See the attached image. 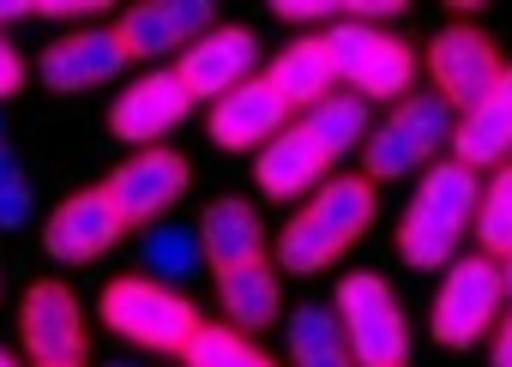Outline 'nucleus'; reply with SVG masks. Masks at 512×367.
Masks as SVG:
<instances>
[{"mask_svg": "<svg viewBox=\"0 0 512 367\" xmlns=\"http://www.w3.org/2000/svg\"><path fill=\"white\" fill-rule=\"evenodd\" d=\"M326 49H332V67H338V85L356 91L362 103H404L410 97V79H416V49L380 25H356V19H338L326 31Z\"/></svg>", "mask_w": 512, "mask_h": 367, "instance_id": "5", "label": "nucleus"}, {"mask_svg": "<svg viewBox=\"0 0 512 367\" xmlns=\"http://www.w3.org/2000/svg\"><path fill=\"white\" fill-rule=\"evenodd\" d=\"M109 199H115V211L127 217V223H151V217H163L175 199H187V187H193V163L181 157V151H169V145H151V151H133L121 169H109Z\"/></svg>", "mask_w": 512, "mask_h": 367, "instance_id": "11", "label": "nucleus"}, {"mask_svg": "<svg viewBox=\"0 0 512 367\" xmlns=\"http://www.w3.org/2000/svg\"><path fill=\"white\" fill-rule=\"evenodd\" d=\"M332 157L320 151V139L302 127V121H290L260 157H253V181H260V193L266 199H302V193H320L332 175Z\"/></svg>", "mask_w": 512, "mask_h": 367, "instance_id": "16", "label": "nucleus"}, {"mask_svg": "<svg viewBox=\"0 0 512 367\" xmlns=\"http://www.w3.org/2000/svg\"><path fill=\"white\" fill-rule=\"evenodd\" d=\"M452 157L464 169H500V163H512V61H506V79L470 115H458Z\"/></svg>", "mask_w": 512, "mask_h": 367, "instance_id": "17", "label": "nucleus"}, {"mask_svg": "<svg viewBox=\"0 0 512 367\" xmlns=\"http://www.w3.org/2000/svg\"><path fill=\"white\" fill-rule=\"evenodd\" d=\"M0 145H7V121H0Z\"/></svg>", "mask_w": 512, "mask_h": 367, "instance_id": "39", "label": "nucleus"}, {"mask_svg": "<svg viewBox=\"0 0 512 367\" xmlns=\"http://www.w3.org/2000/svg\"><path fill=\"white\" fill-rule=\"evenodd\" d=\"M181 361L187 367H278L260 343H253L247 331H235V325H199V337L187 343Z\"/></svg>", "mask_w": 512, "mask_h": 367, "instance_id": "24", "label": "nucleus"}, {"mask_svg": "<svg viewBox=\"0 0 512 367\" xmlns=\"http://www.w3.org/2000/svg\"><path fill=\"white\" fill-rule=\"evenodd\" d=\"M187 115H193L187 85H181L175 73H145V79H133V85L115 97V109H109V133H115L121 145L151 151V145L169 139Z\"/></svg>", "mask_w": 512, "mask_h": 367, "instance_id": "13", "label": "nucleus"}, {"mask_svg": "<svg viewBox=\"0 0 512 367\" xmlns=\"http://www.w3.org/2000/svg\"><path fill=\"white\" fill-rule=\"evenodd\" d=\"M284 127H290V103H284L266 79L229 91V97L211 109V121H205V133H211L217 151H266Z\"/></svg>", "mask_w": 512, "mask_h": 367, "instance_id": "15", "label": "nucleus"}, {"mask_svg": "<svg viewBox=\"0 0 512 367\" xmlns=\"http://www.w3.org/2000/svg\"><path fill=\"white\" fill-rule=\"evenodd\" d=\"M296 367H356V355H350V349H326V355H308V361H296Z\"/></svg>", "mask_w": 512, "mask_h": 367, "instance_id": "34", "label": "nucleus"}, {"mask_svg": "<svg viewBox=\"0 0 512 367\" xmlns=\"http://www.w3.org/2000/svg\"><path fill=\"white\" fill-rule=\"evenodd\" d=\"M476 241L488 259H512V163H500L482 181V211H476Z\"/></svg>", "mask_w": 512, "mask_h": 367, "instance_id": "26", "label": "nucleus"}, {"mask_svg": "<svg viewBox=\"0 0 512 367\" xmlns=\"http://www.w3.org/2000/svg\"><path fill=\"white\" fill-rule=\"evenodd\" d=\"M121 229H127V217L115 211L109 187H85V193L55 205V217L43 223V247L61 265H91V259H103L121 241Z\"/></svg>", "mask_w": 512, "mask_h": 367, "instance_id": "12", "label": "nucleus"}, {"mask_svg": "<svg viewBox=\"0 0 512 367\" xmlns=\"http://www.w3.org/2000/svg\"><path fill=\"white\" fill-rule=\"evenodd\" d=\"M500 307H506V265L488 253H470L446 265L434 307H428V331L440 349H476L482 337H494Z\"/></svg>", "mask_w": 512, "mask_h": 367, "instance_id": "4", "label": "nucleus"}, {"mask_svg": "<svg viewBox=\"0 0 512 367\" xmlns=\"http://www.w3.org/2000/svg\"><path fill=\"white\" fill-rule=\"evenodd\" d=\"M452 133H458V109L434 91H410L386 121H374V133L362 145V175L368 181H404L410 169L440 163Z\"/></svg>", "mask_w": 512, "mask_h": 367, "instance_id": "3", "label": "nucleus"}, {"mask_svg": "<svg viewBox=\"0 0 512 367\" xmlns=\"http://www.w3.org/2000/svg\"><path fill=\"white\" fill-rule=\"evenodd\" d=\"M97 313H103V325L115 331V337H127V343H139V349H157V355H187V343L199 337V307L181 295V289H169V283H157V277H145V271H133V277H109L103 283V295H97Z\"/></svg>", "mask_w": 512, "mask_h": 367, "instance_id": "2", "label": "nucleus"}, {"mask_svg": "<svg viewBox=\"0 0 512 367\" xmlns=\"http://www.w3.org/2000/svg\"><path fill=\"white\" fill-rule=\"evenodd\" d=\"M422 67H428V79H434V97H446L458 115H470V109L506 79L500 49H494L488 31H476V25H446V31L428 43Z\"/></svg>", "mask_w": 512, "mask_h": 367, "instance_id": "7", "label": "nucleus"}, {"mask_svg": "<svg viewBox=\"0 0 512 367\" xmlns=\"http://www.w3.org/2000/svg\"><path fill=\"white\" fill-rule=\"evenodd\" d=\"M398 253H404V265L410 271H446L452 259H458V235L452 229H440L434 217H422L416 205L404 211V223H398Z\"/></svg>", "mask_w": 512, "mask_h": 367, "instance_id": "25", "label": "nucleus"}, {"mask_svg": "<svg viewBox=\"0 0 512 367\" xmlns=\"http://www.w3.org/2000/svg\"><path fill=\"white\" fill-rule=\"evenodd\" d=\"M19 85H25V61H19V49L7 37H0V97H13Z\"/></svg>", "mask_w": 512, "mask_h": 367, "instance_id": "31", "label": "nucleus"}, {"mask_svg": "<svg viewBox=\"0 0 512 367\" xmlns=\"http://www.w3.org/2000/svg\"><path fill=\"white\" fill-rule=\"evenodd\" d=\"M272 13L290 19V25H326V19H344V7H332V0H278Z\"/></svg>", "mask_w": 512, "mask_h": 367, "instance_id": "28", "label": "nucleus"}, {"mask_svg": "<svg viewBox=\"0 0 512 367\" xmlns=\"http://www.w3.org/2000/svg\"><path fill=\"white\" fill-rule=\"evenodd\" d=\"M31 217V187L13 181V187H0V229H19Z\"/></svg>", "mask_w": 512, "mask_h": 367, "instance_id": "29", "label": "nucleus"}, {"mask_svg": "<svg viewBox=\"0 0 512 367\" xmlns=\"http://www.w3.org/2000/svg\"><path fill=\"white\" fill-rule=\"evenodd\" d=\"M488 367H512V307L500 313L494 325V343H488Z\"/></svg>", "mask_w": 512, "mask_h": 367, "instance_id": "32", "label": "nucleus"}, {"mask_svg": "<svg viewBox=\"0 0 512 367\" xmlns=\"http://www.w3.org/2000/svg\"><path fill=\"white\" fill-rule=\"evenodd\" d=\"M13 181H25V175H19V163H13V151H7V145H0V187H13Z\"/></svg>", "mask_w": 512, "mask_h": 367, "instance_id": "36", "label": "nucleus"}, {"mask_svg": "<svg viewBox=\"0 0 512 367\" xmlns=\"http://www.w3.org/2000/svg\"><path fill=\"white\" fill-rule=\"evenodd\" d=\"M302 127L320 139V151L338 163V157H350L356 145H368V133H374V121H368V103L356 97V91H332L326 103H314L308 115H302Z\"/></svg>", "mask_w": 512, "mask_h": 367, "instance_id": "22", "label": "nucleus"}, {"mask_svg": "<svg viewBox=\"0 0 512 367\" xmlns=\"http://www.w3.org/2000/svg\"><path fill=\"white\" fill-rule=\"evenodd\" d=\"M37 7H31V0H0V25H7V19H31Z\"/></svg>", "mask_w": 512, "mask_h": 367, "instance_id": "35", "label": "nucleus"}, {"mask_svg": "<svg viewBox=\"0 0 512 367\" xmlns=\"http://www.w3.org/2000/svg\"><path fill=\"white\" fill-rule=\"evenodd\" d=\"M217 301L229 313L235 331H266L284 313V289H278V259H247L235 271H217Z\"/></svg>", "mask_w": 512, "mask_h": 367, "instance_id": "18", "label": "nucleus"}, {"mask_svg": "<svg viewBox=\"0 0 512 367\" xmlns=\"http://www.w3.org/2000/svg\"><path fill=\"white\" fill-rule=\"evenodd\" d=\"M19 337L37 367H85V307L61 277H37L19 301Z\"/></svg>", "mask_w": 512, "mask_h": 367, "instance_id": "8", "label": "nucleus"}, {"mask_svg": "<svg viewBox=\"0 0 512 367\" xmlns=\"http://www.w3.org/2000/svg\"><path fill=\"white\" fill-rule=\"evenodd\" d=\"M43 19H97L103 7H97V0H49V7H37Z\"/></svg>", "mask_w": 512, "mask_h": 367, "instance_id": "33", "label": "nucleus"}, {"mask_svg": "<svg viewBox=\"0 0 512 367\" xmlns=\"http://www.w3.org/2000/svg\"><path fill=\"white\" fill-rule=\"evenodd\" d=\"M332 307H338L344 343L362 367H404L410 361V325H404V307L380 271H350L338 283Z\"/></svg>", "mask_w": 512, "mask_h": 367, "instance_id": "6", "label": "nucleus"}, {"mask_svg": "<svg viewBox=\"0 0 512 367\" xmlns=\"http://www.w3.org/2000/svg\"><path fill=\"white\" fill-rule=\"evenodd\" d=\"M266 85H272L290 109H302V115H308L314 103H326L332 85H338V67H332L326 37H296L290 49H278L272 67H266Z\"/></svg>", "mask_w": 512, "mask_h": 367, "instance_id": "19", "label": "nucleus"}, {"mask_svg": "<svg viewBox=\"0 0 512 367\" xmlns=\"http://www.w3.org/2000/svg\"><path fill=\"white\" fill-rule=\"evenodd\" d=\"M416 211L434 217V223L452 229V235H458V229H476V211H482V175L464 169L458 157L428 163L422 181H416Z\"/></svg>", "mask_w": 512, "mask_h": 367, "instance_id": "20", "label": "nucleus"}, {"mask_svg": "<svg viewBox=\"0 0 512 367\" xmlns=\"http://www.w3.org/2000/svg\"><path fill=\"white\" fill-rule=\"evenodd\" d=\"M374 229V181L368 175H332L278 235V271L290 277H314L326 271L350 241H362Z\"/></svg>", "mask_w": 512, "mask_h": 367, "instance_id": "1", "label": "nucleus"}, {"mask_svg": "<svg viewBox=\"0 0 512 367\" xmlns=\"http://www.w3.org/2000/svg\"><path fill=\"white\" fill-rule=\"evenodd\" d=\"M199 241H205V265H217V271H235V265L266 253L260 211L247 199H211L205 217H199Z\"/></svg>", "mask_w": 512, "mask_h": 367, "instance_id": "21", "label": "nucleus"}, {"mask_svg": "<svg viewBox=\"0 0 512 367\" xmlns=\"http://www.w3.org/2000/svg\"><path fill=\"white\" fill-rule=\"evenodd\" d=\"M0 367H19V361H13V355H7V349H0Z\"/></svg>", "mask_w": 512, "mask_h": 367, "instance_id": "37", "label": "nucleus"}, {"mask_svg": "<svg viewBox=\"0 0 512 367\" xmlns=\"http://www.w3.org/2000/svg\"><path fill=\"white\" fill-rule=\"evenodd\" d=\"M121 67H127V49H121L115 25L67 31V37H55V43L37 55V79H43L49 91H91V85H109Z\"/></svg>", "mask_w": 512, "mask_h": 367, "instance_id": "14", "label": "nucleus"}, {"mask_svg": "<svg viewBox=\"0 0 512 367\" xmlns=\"http://www.w3.org/2000/svg\"><path fill=\"white\" fill-rule=\"evenodd\" d=\"M115 367H121V361H115ZM127 367H133V361H127Z\"/></svg>", "mask_w": 512, "mask_h": 367, "instance_id": "40", "label": "nucleus"}, {"mask_svg": "<svg viewBox=\"0 0 512 367\" xmlns=\"http://www.w3.org/2000/svg\"><path fill=\"white\" fill-rule=\"evenodd\" d=\"M175 79L187 85L193 103H211V109H217L229 91H241V85L260 79V37L241 31V25H217V31H205V37L175 61Z\"/></svg>", "mask_w": 512, "mask_h": 367, "instance_id": "9", "label": "nucleus"}, {"mask_svg": "<svg viewBox=\"0 0 512 367\" xmlns=\"http://www.w3.org/2000/svg\"><path fill=\"white\" fill-rule=\"evenodd\" d=\"M139 259H145V277H157V283H187V277H199V265H205V241H199V229H187V223H151L145 241H139Z\"/></svg>", "mask_w": 512, "mask_h": 367, "instance_id": "23", "label": "nucleus"}, {"mask_svg": "<svg viewBox=\"0 0 512 367\" xmlns=\"http://www.w3.org/2000/svg\"><path fill=\"white\" fill-rule=\"evenodd\" d=\"M284 349H290V361H308V355H326V349H350L338 307H314V301L296 307L284 319Z\"/></svg>", "mask_w": 512, "mask_h": 367, "instance_id": "27", "label": "nucleus"}, {"mask_svg": "<svg viewBox=\"0 0 512 367\" xmlns=\"http://www.w3.org/2000/svg\"><path fill=\"white\" fill-rule=\"evenodd\" d=\"M205 31H217L211 0H139L115 25L127 61H169V55L181 61Z\"/></svg>", "mask_w": 512, "mask_h": 367, "instance_id": "10", "label": "nucleus"}, {"mask_svg": "<svg viewBox=\"0 0 512 367\" xmlns=\"http://www.w3.org/2000/svg\"><path fill=\"white\" fill-rule=\"evenodd\" d=\"M404 13V0H350L344 7V19H356V25H380V19H398Z\"/></svg>", "mask_w": 512, "mask_h": 367, "instance_id": "30", "label": "nucleus"}, {"mask_svg": "<svg viewBox=\"0 0 512 367\" xmlns=\"http://www.w3.org/2000/svg\"><path fill=\"white\" fill-rule=\"evenodd\" d=\"M506 295H512V259H506Z\"/></svg>", "mask_w": 512, "mask_h": 367, "instance_id": "38", "label": "nucleus"}]
</instances>
